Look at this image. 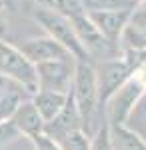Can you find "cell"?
I'll use <instances>...</instances> for the list:
<instances>
[{
  "mask_svg": "<svg viewBox=\"0 0 146 150\" xmlns=\"http://www.w3.org/2000/svg\"><path fill=\"white\" fill-rule=\"evenodd\" d=\"M56 142L60 144L62 150H90V136L82 128L66 132L64 136L56 138Z\"/></svg>",
  "mask_w": 146,
  "mask_h": 150,
  "instance_id": "obj_17",
  "label": "cell"
},
{
  "mask_svg": "<svg viewBox=\"0 0 146 150\" xmlns=\"http://www.w3.org/2000/svg\"><path fill=\"white\" fill-rule=\"evenodd\" d=\"M24 92H26V90H24L22 86L14 84L6 94L0 96V122H2V120H10L12 118L14 110L18 108V104L24 100Z\"/></svg>",
  "mask_w": 146,
  "mask_h": 150,
  "instance_id": "obj_16",
  "label": "cell"
},
{
  "mask_svg": "<svg viewBox=\"0 0 146 150\" xmlns=\"http://www.w3.org/2000/svg\"><path fill=\"white\" fill-rule=\"evenodd\" d=\"M86 12V10H84ZM132 10H106V12H86L90 20L96 24V28L102 32L106 40H110L112 44L118 42V38L122 36V30Z\"/></svg>",
  "mask_w": 146,
  "mask_h": 150,
  "instance_id": "obj_9",
  "label": "cell"
},
{
  "mask_svg": "<svg viewBox=\"0 0 146 150\" xmlns=\"http://www.w3.org/2000/svg\"><path fill=\"white\" fill-rule=\"evenodd\" d=\"M14 84H16V82L8 80L6 76H2V74H0V96H2V94H6V92L12 88V86H14Z\"/></svg>",
  "mask_w": 146,
  "mask_h": 150,
  "instance_id": "obj_22",
  "label": "cell"
},
{
  "mask_svg": "<svg viewBox=\"0 0 146 150\" xmlns=\"http://www.w3.org/2000/svg\"><path fill=\"white\" fill-rule=\"evenodd\" d=\"M10 120L16 124V128L20 130V134L28 136V138H32L34 134L44 132L46 122H44V118L40 116L38 108H36V104L32 100H22L18 104V108L14 110Z\"/></svg>",
  "mask_w": 146,
  "mask_h": 150,
  "instance_id": "obj_11",
  "label": "cell"
},
{
  "mask_svg": "<svg viewBox=\"0 0 146 150\" xmlns=\"http://www.w3.org/2000/svg\"><path fill=\"white\" fill-rule=\"evenodd\" d=\"M20 136V130L16 128V124L12 120H2L0 122V146L10 144L12 140H16Z\"/></svg>",
  "mask_w": 146,
  "mask_h": 150,
  "instance_id": "obj_20",
  "label": "cell"
},
{
  "mask_svg": "<svg viewBox=\"0 0 146 150\" xmlns=\"http://www.w3.org/2000/svg\"><path fill=\"white\" fill-rule=\"evenodd\" d=\"M32 14L36 18V22L48 32V36H52L56 42H60L74 56V60H88L90 58L88 52L82 46V42L78 40V36L74 32V26H72L68 16H64L56 10H50L46 6H38V4L32 10Z\"/></svg>",
  "mask_w": 146,
  "mask_h": 150,
  "instance_id": "obj_2",
  "label": "cell"
},
{
  "mask_svg": "<svg viewBox=\"0 0 146 150\" xmlns=\"http://www.w3.org/2000/svg\"><path fill=\"white\" fill-rule=\"evenodd\" d=\"M0 74L22 86L28 94L38 90L36 66L24 56L20 48L4 42V38H0Z\"/></svg>",
  "mask_w": 146,
  "mask_h": 150,
  "instance_id": "obj_3",
  "label": "cell"
},
{
  "mask_svg": "<svg viewBox=\"0 0 146 150\" xmlns=\"http://www.w3.org/2000/svg\"><path fill=\"white\" fill-rule=\"evenodd\" d=\"M34 4H38V6H46V8H50V10H56L60 14H64V16H74V14H78V12H84L82 8V0H32Z\"/></svg>",
  "mask_w": 146,
  "mask_h": 150,
  "instance_id": "obj_18",
  "label": "cell"
},
{
  "mask_svg": "<svg viewBox=\"0 0 146 150\" xmlns=\"http://www.w3.org/2000/svg\"><path fill=\"white\" fill-rule=\"evenodd\" d=\"M74 58H60L34 64L36 66V80L38 90H54L68 94L72 90L74 80Z\"/></svg>",
  "mask_w": 146,
  "mask_h": 150,
  "instance_id": "obj_4",
  "label": "cell"
},
{
  "mask_svg": "<svg viewBox=\"0 0 146 150\" xmlns=\"http://www.w3.org/2000/svg\"><path fill=\"white\" fill-rule=\"evenodd\" d=\"M110 134H112L114 150H146V142L124 124L110 126Z\"/></svg>",
  "mask_w": 146,
  "mask_h": 150,
  "instance_id": "obj_14",
  "label": "cell"
},
{
  "mask_svg": "<svg viewBox=\"0 0 146 150\" xmlns=\"http://www.w3.org/2000/svg\"><path fill=\"white\" fill-rule=\"evenodd\" d=\"M30 142H32L34 150H62V148H60V144H58L52 136H48L46 132L34 134L32 138H30Z\"/></svg>",
  "mask_w": 146,
  "mask_h": 150,
  "instance_id": "obj_21",
  "label": "cell"
},
{
  "mask_svg": "<svg viewBox=\"0 0 146 150\" xmlns=\"http://www.w3.org/2000/svg\"><path fill=\"white\" fill-rule=\"evenodd\" d=\"M72 98L78 106L80 118H82V130L94 136L98 130L96 116L100 112V90H98V74L96 68L88 60H76L74 62V80H72Z\"/></svg>",
  "mask_w": 146,
  "mask_h": 150,
  "instance_id": "obj_1",
  "label": "cell"
},
{
  "mask_svg": "<svg viewBox=\"0 0 146 150\" xmlns=\"http://www.w3.org/2000/svg\"><path fill=\"white\" fill-rule=\"evenodd\" d=\"M70 22L74 26V32L78 36V40L82 42L84 50L88 52V56L98 54V56L104 58H114L110 56V50H112L114 44L102 36V32L96 28V24L90 20V16L86 12H78V14L70 16Z\"/></svg>",
  "mask_w": 146,
  "mask_h": 150,
  "instance_id": "obj_7",
  "label": "cell"
},
{
  "mask_svg": "<svg viewBox=\"0 0 146 150\" xmlns=\"http://www.w3.org/2000/svg\"><path fill=\"white\" fill-rule=\"evenodd\" d=\"M138 0H82L86 12H106V10H134Z\"/></svg>",
  "mask_w": 146,
  "mask_h": 150,
  "instance_id": "obj_15",
  "label": "cell"
},
{
  "mask_svg": "<svg viewBox=\"0 0 146 150\" xmlns=\"http://www.w3.org/2000/svg\"><path fill=\"white\" fill-rule=\"evenodd\" d=\"M144 88H146V84L140 80L136 74L130 76V78L104 102V104H108V110H106L108 120H106V122H108L110 126L124 124V120L132 112V108H134V104L138 102V98L144 94Z\"/></svg>",
  "mask_w": 146,
  "mask_h": 150,
  "instance_id": "obj_5",
  "label": "cell"
},
{
  "mask_svg": "<svg viewBox=\"0 0 146 150\" xmlns=\"http://www.w3.org/2000/svg\"><path fill=\"white\" fill-rule=\"evenodd\" d=\"M90 150H114L112 134H110V124L104 122L94 132V138L90 140Z\"/></svg>",
  "mask_w": 146,
  "mask_h": 150,
  "instance_id": "obj_19",
  "label": "cell"
},
{
  "mask_svg": "<svg viewBox=\"0 0 146 150\" xmlns=\"http://www.w3.org/2000/svg\"><path fill=\"white\" fill-rule=\"evenodd\" d=\"M6 34H8V20L4 16V10L0 8V38H4Z\"/></svg>",
  "mask_w": 146,
  "mask_h": 150,
  "instance_id": "obj_23",
  "label": "cell"
},
{
  "mask_svg": "<svg viewBox=\"0 0 146 150\" xmlns=\"http://www.w3.org/2000/svg\"><path fill=\"white\" fill-rule=\"evenodd\" d=\"M68 94L54 92V90H36L34 92L32 102L36 104V108H38L40 116L44 118V122H50L60 114V110L64 108V104L68 100Z\"/></svg>",
  "mask_w": 146,
  "mask_h": 150,
  "instance_id": "obj_13",
  "label": "cell"
},
{
  "mask_svg": "<svg viewBox=\"0 0 146 150\" xmlns=\"http://www.w3.org/2000/svg\"><path fill=\"white\" fill-rule=\"evenodd\" d=\"M22 54L32 64H40V62H48V60H60V58H74L60 42H56L52 36L46 38H30L20 44Z\"/></svg>",
  "mask_w": 146,
  "mask_h": 150,
  "instance_id": "obj_8",
  "label": "cell"
},
{
  "mask_svg": "<svg viewBox=\"0 0 146 150\" xmlns=\"http://www.w3.org/2000/svg\"><path fill=\"white\" fill-rule=\"evenodd\" d=\"M78 128H82V118H80L78 106H76L74 98H72V92H70L64 108L60 110V114H58L54 120H50V122L44 124V132L56 140V138H60V136H64L66 132L78 130Z\"/></svg>",
  "mask_w": 146,
  "mask_h": 150,
  "instance_id": "obj_10",
  "label": "cell"
},
{
  "mask_svg": "<svg viewBox=\"0 0 146 150\" xmlns=\"http://www.w3.org/2000/svg\"><path fill=\"white\" fill-rule=\"evenodd\" d=\"M136 70V62L130 58H118L114 60H104L100 68L96 70L98 74V90H100V102L104 104L110 96H112L124 82L128 80Z\"/></svg>",
  "mask_w": 146,
  "mask_h": 150,
  "instance_id": "obj_6",
  "label": "cell"
},
{
  "mask_svg": "<svg viewBox=\"0 0 146 150\" xmlns=\"http://www.w3.org/2000/svg\"><path fill=\"white\" fill-rule=\"evenodd\" d=\"M122 42L128 50H144L146 48V8L130 12V18L122 30Z\"/></svg>",
  "mask_w": 146,
  "mask_h": 150,
  "instance_id": "obj_12",
  "label": "cell"
}]
</instances>
